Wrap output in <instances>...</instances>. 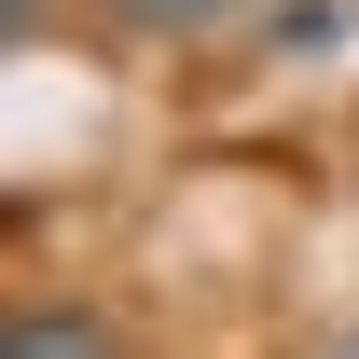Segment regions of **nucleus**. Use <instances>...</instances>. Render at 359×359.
Segmentation results:
<instances>
[{
    "label": "nucleus",
    "instance_id": "nucleus-1",
    "mask_svg": "<svg viewBox=\"0 0 359 359\" xmlns=\"http://www.w3.org/2000/svg\"><path fill=\"white\" fill-rule=\"evenodd\" d=\"M0 359H125V332H111L83 290H42V304L0 318Z\"/></svg>",
    "mask_w": 359,
    "mask_h": 359
},
{
    "label": "nucleus",
    "instance_id": "nucleus-2",
    "mask_svg": "<svg viewBox=\"0 0 359 359\" xmlns=\"http://www.w3.org/2000/svg\"><path fill=\"white\" fill-rule=\"evenodd\" d=\"M97 14H111L125 42H208V28H235L249 0H97Z\"/></svg>",
    "mask_w": 359,
    "mask_h": 359
},
{
    "label": "nucleus",
    "instance_id": "nucleus-3",
    "mask_svg": "<svg viewBox=\"0 0 359 359\" xmlns=\"http://www.w3.org/2000/svg\"><path fill=\"white\" fill-rule=\"evenodd\" d=\"M332 359H359V332H346V346H332Z\"/></svg>",
    "mask_w": 359,
    "mask_h": 359
}]
</instances>
